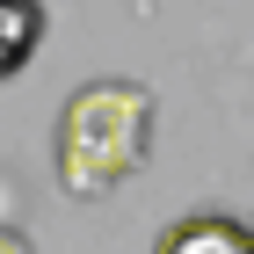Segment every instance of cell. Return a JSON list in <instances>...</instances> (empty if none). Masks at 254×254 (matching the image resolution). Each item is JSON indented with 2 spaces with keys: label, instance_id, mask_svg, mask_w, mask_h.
Instances as JSON below:
<instances>
[{
  "label": "cell",
  "instance_id": "4",
  "mask_svg": "<svg viewBox=\"0 0 254 254\" xmlns=\"http://www.w3.org/2000/svg\"><path fill=\"white\" fill-rule=\"evenodd\" d=\"M0 254H29V240H22L15 225H0Z\"/></svg>",
  "mask_w": 254,
  "mask_h": 254
},
{
  "label": "cell",
  "instance_id": "1",
  "mask_svg": "<svg viewBox=\"0 0 254 254\" xmlns=\"http://www.w3.org/2000/svg\"><path fill=\"white\" fill-rule=\"evenodd\" d=\"M153 153V95L138 80H95L59 117V189L65 196H109L131 182Z\"/></svg>",
  "mask_w": 254,
  "mask_h": 254
},
{
  "label": "cell",
  "instance_id": "2",
  "mask_svg": "<svg viewBox=\"0 0 254 254\" xmlns=\"http://www.w3.org/2000/svg\"><path fill=\"white\" fill-rule=\"evenodd\" d=\"M160 254H254V225H233V218H175Z\"/></svg>",
  "mask_w": 254,
  "mask_h": 254
},
{
  "label": "cell",
  "instance_id": "3",
  "mask_svg": "<svg viewBox=\"0 0 254 254\" xmlns=\"http://www.w3.org/2000/svg\"><path fill=\"white\" fill-rule=\"evenodd\" d=\"M44 44V0H0V80H15Z\"/></svg>",
  "mask_w": 254,
  "mask_h": 254
}]
</instances>
